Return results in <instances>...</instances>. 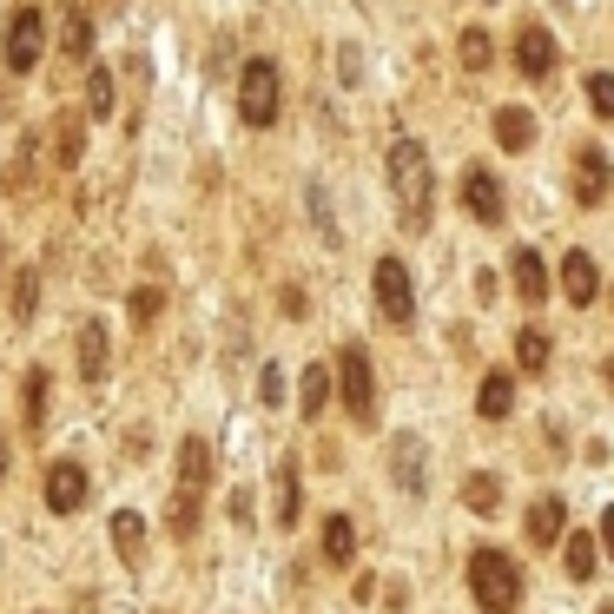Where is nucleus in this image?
Returning <instances> with one entry per match:
<instances>
[{"label":"nucleus","mask_w":614,"mask_h":614,"mask_svg":"<svg viewBox=\"0 0 614 614\" xmlns=\"http://www.w3.org/2000/svg\"><path fill=\"white\" fill-rule=\"evenodd\" d=\"M390 192H397V212L410 218V231H423L429 212H436V179H429L423 139H397L390 146Z\"/></svg>","instance_id":"1"},{"label":"nucleus","mask_w":614,"mask_h":614,"mask_svg":"<svg viewBox=\"0 0 614 614\" xmlns=\"http://www.w3.org/2000/svg\"><path fill=\"white\" fill-rule=\"evenodd\" d=\"M469 594H476L483 614H515V601H522V568H515V555H509V549H476V555H469Z\"/></svg>","instance_id":"2"},{"label":"nucleus","mask_w":614,"mask_h":614,"mask_svg":"<svg viewBox=\"0 0 614 614\" xmlns=\"http://www.w3.org/2000/svg\"><path fill=\"white\" fill-rule=\"evenodd\" d=\"M238 113H245V126H272L278 120V66L265 53L245 60V73H238Z\"/></svg>","instance_id":"3"},{"label":"nucleus","mask_w":614,"mask_h":614,"mask_svg":"<svg viewBox=\"0 0 614 614\" xmlns=\"http://www.w3.org/2000/svg\"><path fill=\"white\" fill-rule=\"evenodd\" d=\"M337 390H343V410H350V416L371 423V410H377V377H371V350H364V343H343V358H337Z\"/></svg>","instance_id":"4"},{"label":"nucleus","mask_w":614,"mask_h":614,"mask_svg":"<svg viewBox=\"0 0 614 614\" xmlns=\"http://www.w3.org/2000/svg\"><path fill=\"white\" fill-rule=\"evenodd\" d=\"M47 53V14L40 8H14L8 14V66L14 73H34Z\"/></svg>","instance_id":"5"},{"label":"nucleus","mask_w":614,"mask_h":614,"mask_svg":"<svg viewBox=\"0 0 614 614\" xmlns=\"http://www.w3.org/2000/svg\"><path fill=\"white\" fill-rule=\"evenodd\" d=\"M377 311H384L390 324H410V317H416V291H410L403 258H377Z\"/></svg>","instance_id":"6"},{"label":"nucleus","mask_w":614,"mask_h":614,"mask_svg":"<svg viewBox=\"0 0 614 614\" xmlns=\"http://www.w3.org/2000/svg\"><path fill=\"white\" fill-rule=\"evenodd\" d=\"M463 212L476 225H502V179H496L489 165H469L463 172Z\"/></svg>","instance_id":"7"},{"label":"nucleus","mask_w":614,"mask_h":614,"mask_svg":"<svg viewBox=\"0 0 614 614\" xmlns=\"http://www.w3.org/2000/svg\"><path fill=\"white\" fill-rule=\"evenodd\" d=\"M555 60H562V53H555V34H549V27L529 21V27L515 34V73H522V79H549Z\"/></svg>","instance_id":"8"},{"label":"nucleus","mask_w":614,"mask_h":614,"mask_svg":"<svg viewBox=\"0 0 614 614\" xmlns=\"http://www.w3.org/2000/svg\"><path fill=\"white\" fill-rule=\"evenodd\" d=\"M79 502H86V469H79L73 456L47 463V509H53V515H73Z\"/></svg>","instance_id":"9"},{"label":"nucleus","mask_w":614,"mask_h":614,"mask_svg":"<svg viewBox=\"0 0 614 614\" xmlns=\"http://www.w3.org/2000/svg\"><path fill=\"white\" fill-rule=\"evenodd\" d=\"M562 298H568L575 311H588V304L601 298V265H594L588 251H568V258H562Z\"/></svg>","instance_id":"10"},{"label":"nucleus","mask_w":614,"mask_h":614,"mask_svg":"<svg viewBox=\"0 0 614 614\" xmlns=\"http://www.w3.org/2000/svg\"><path fill=\"white\" fill-rule=\"evenodd\" d=\"M390 469H397V489H403V496H423L429 456H423V436H416V429H403L397 443H390Z\"/></svg>","instance_id":"11"},{"label":"nucleus","mask_w":614,"mask_h":614,"mask_svg":"<svg viewBox=\"0 0 614 614\" xmlns=\"http://www.w3.org/2000/svg\"><path fill=\"white\" fill-rule=\"evenodd\" d=\"M522 529H529V549H555V542H562V529H568V502H562V496H536V502H529V522H522Z\"/></svg>","instance_id":"12"},{"label":"nucleus","mask_w":614,"mask_h":614,"mask_svg":"<svg viewBox=\"0 0 614 614\" xmlns=\"http://www.w3.org/2000/svg\"><path fill=\"white\" fill-rule=\"evenodd\" d=\"M205 489H212V443H205V436H186V443H179V496L205 502Z\"/></svg>","instance_id":"13"},{"label":"nucleus","mask_w":614,"mask_h":614,"mask_svg":"<svg viewBox=\"0 0 614 614\" xmlns=\"http://www.w3.org/2000/svg\"><path fill=\"white\" fill-rule=\"evenodd\" d=\"M575 199L581 205H601L607 199V152L601 146H581L575 152Z\"/></svg>","instance_id":"14"},{"label":"nucleus","mask_w":614,"mask_h":614,"mask_svg":"<svg viewBox=\"0 0 614 614\" xmlns=\"http://www.w3.org/2000/svg\"><path fill=\"white\" fill-rule=\"evenodd\" d=\"M509 272H515V298H522V304H529V311H536V304L549 298V272H542V258H536L529 245H522V251L509 258Z\"/></svg>","instance_id":"15"},{"label":"nucleus","mask_w":614,"mask_h":614,"mask_svg":"<svg viewBox=\"0 0 614 614\" xmlns=\"http://www.w3.org/2000/svg\"><path fill=\"white\" fill-rule=\"evenodd\" d=\"M79 377L86 384H106V324L100 317L79 324Z\"/></svg>","instance_id":"16"},{"label":"nucleus","mask_w":614,"mask_h":614,"mask_svg":"<svg viewBox=\"0 0 614 614\" xmlns=\"http://www.w3.org/2000/svg\"><path fill=\"white\" fill-rule=\"evenodd\" d=\"M496 146H502V152H529V146H536L529 106H502V113H496Z\"/></svg>","instance_id":"17"},{"label":"nucleus","mask_w":614,"mask_h":614,"mask_svg":"<svg viewBox=\"0 0 614 614\" xmlns=\"http://www.w3.org/2000/svg\"><path fill=\"white\" fill-rule=\"evenodd\" d=\"M79 152H86V126H79V113H53V165L73 172Z\"/></svg>","instance_id":"18"},{"label":"nucleus","mask_w":614,"mask_h":614,"mask_svg":"<svg viewBox=\"0 0 614 614\" xmlns=\"http://www.w3.org/2000/svg\"><path fill=\"white\" fill-rule=\"evenodd\" d=\"M34 311H40V272L27 265V272H14V285H8V317H14V330H27Z\"/></svg>","instance_id":"19"},{"label":"nucleus","mask_w":614,"mask_h":614,"mask_svg":"<svg viewBox=\"0 0 614 614\" xmlns=\"http://www.w3.org/2000/svg\"><path fill=\"white\" fill-rule=\"evenodd\" d=\"M113 549H120V562H126V568H139V562H146V515H133V509H120V515H113Z\"/></svg>","instance_id":"20"},{"label":"nucleus","mask_w":614,"mask_h":614,"mask_svg":"<svg viewBox=\"0 0 614 614\" xmlns=\"http://www.w3.org/2000/svg\"><path fill=\"white\" fill-rule=\"evenodd\" d=\"M476 410H483L489 423H502V416L515 410V377H509V371H489L483 390H476Z\"/></svg>","instance_id":"21"},{"label":"nucleus","mask_w":614,"mask_h":614,"mask_svg":"<svg viewBox=\"0 0 614 614\" xmlns=\"http://www.w3.org/2000/svg\"><path fill=\"white\" fill-rule=\"evenodd\" d=\"M60 53H66V60H86V53H93V14H79V8L60 14Z\"/></svg>","instance_id":"22"},{"label":"nucleus","mask_w":614,"mask_h":614,"mask_svg":"<svg viewBox=\"0 0 614 614\" xmlns=\"http://www.w3.org/2000/svg\"><path fill=\"white\" fill-rule=\"evenodd\" d=\"M324 562H337V568L358 562V529H350L343 515H330V522H324Z\"/></svg>","instance_id":"23"},{"label":"nucleus","mask_w":614,"mask_h":614,"mask_svg":"<svg viewBox=\"0 0 614 614\" xmlns=\"http://www.w3.org/2000/svg\"><path fill=\"white\" fill-rule=\"evenodd\" d=\"M298 509H304V489H298V463L285 456L278 463V529H298Z\"/></svg>","instance_id":"24"},{"label":"nucleus","mask_w":614,"mask_h":614,"mask_svg":"<svg viewBox=\"0 0 614 614\" xmlns=\"http://www.w3.org/2000/svg\"><path fill=\"white\" fill-rule=\"evenodd\" d=\"M515 364L529 371V377H536V371H549V330H542V324L515 330Z\"/></svg>","instance_id":"25"},{"label":"nucleus","mask_w":614,"mask_h":614,"mask_svg":"<svg viewBox=\"0 0 614 614\" xmlns=\"http://www.w3.org/2000/svg\"><path fill=\"white\" fill-rule=\"evenodd\" d=\"M463 502H469L476 515H496V509H502V483H496L489 469H476V476L463 483Z\"/></svg>","instance_id":"26"},{"label":"nucleus","mask_w":614,"mask_h":614,"mask_svg":"<svg viewBox=\"0 0 614 614\" xmlns=\"http://www.w3.org/2000/svg\"><path fill=\"white\" fill-rule=\"evenodd\" d=\"M298 384H304V390H298V403H304V416L317 423V410L330 403V371H324V364H311V371H304Z\"/></svg>","instance_id":"27"},{"label":"nucleus","mask_w":614,"mask_h":614,"mask_svg":"<svg viewBox=\"0 0 614 614\" xmlns=\"http://www.w3.org/2000/svg\"><path fill=\"white\" fill-rule=\"evenodd\" d=\"M47 384H53V377H47L40 364L21 377V397H27V423H34V429H47Z\"/></svg>","instance_id":"28"},{"label":"nucleus","mask_w":614,"mask_h":614,"mask_svg":"<svg viewBox=\"0 0 614 614\" xmlns=\"http://www.w3.org/2000/svg\"><path fill=\"white\" fill-rule=\"evenodd\" d=\"M86 113H93V120H113V73H106V66L86 73Z\"/></svg>","instance_id":"29"},{"label":"nucleus","mask_w":614,"mask_h":614,"mask_svg":"<svg viewBox=\"0 0 614 614\" xmlns=\"http://www.w3.org/2000/svg\"><path fill=\"white\" fill-rule=\"evenodd\" d=\"M456 53H463V66H469V73H483V66L496 60V47H489V34H483V27H463V40H456Z\"/></svg>","instance_id":"30"},{"label":"nucleus","mask_w":614,"mask_h":614,"mask_svg":"<svg viewBox=\"0 0 614 614\" xmlns=\"http://www.w3.org/2000/svg\"><path fill=\"white\" fill-rule=\"evenodd\" d=\"M594 562H601V555H594V542H588V536H568V555H562L568 581H588V575H594Z\"/></svg>","instance_id":"31"},{"label":"nucleus","mask_w":614,"mask_h":614,"mask_svg":"<svg viewBox=\"0 0 614 614\" xmlns=\"http://www.w3.org/2000/svg\"><path fill=\"white\" fill-rule=\"evenodd\" d=\"M165 529H172V536H192V529H199V496H172Z\"/></svg>","instance_id":"32"},{"label":"nucleus","mask_w":614,"mask_h":614,"mask_svg":"<svg viewBox=\"0 0 614 614\" xmlns=\"http://www.w3.org/2000/svg\"><path fill=\"white\" fill-rule=\"evenodd\" d=\"M588 106L601 120H614V73H588Z\"/></svg>","instance_id":"33"},{"label":"nucleus","mask_w":614,"mask_h":614,"mask_svg":"<svg viewBox=\"0 0 614 614\" xmlns=\"http://www.w3.org/2000/svg\"><path fill=\"white\" fill-rule=\"evenodd\" d=\"M159 311H165V291H159V285H139V291H133V324H152Z\"/></svg>","instance_id":"34"},{"label":"nucleus","mask_w":614,"mask_h":614,"mask_svg":"<svg viewBox=\"0 0 614 614\" xmlns=\"http://www.w3.org/2000/svg\"><path fill=\"white\" fill-rule=\"evenodd\" d=\"M304 199H311V218L324 225V245H337V225H330V199H324V186H311Z\"/></svg>","instance_id":"35"},{"label":"nucleus","mask_w":614,"mask_h":614,"mask_svg":"<svg viewBox=\"0 0 614 614\" xmlns=\"http://www.w3.org/2000/svg\"><path fill=\"white\" fill-rule=\"evenodd\" d=\"M258 397H265V403H278V397H285V377H278V364H265V377H258Z\"/></svg>","instance_id":"36"},{"label":"nucleus","mask_w":614,"mask_h":614,"mask_svg":"<svg viewBox=\"0 0 614 614\" xmlns=\"http://www.w3.org/2000/svg\"><path fill=\"white\" fill-rule=\"evenodd\" d=\"M278 304H285V317H304V311H311V304H304V291H298V285H285V298H278Z\"/></svg>","instance_id":"37"},{"label":"nucleus","mask_w":614,"mask_h":614,"mask_svg":"<svg viewBox=\"0 0 614 614\" xmlns=\"http://www.w3.org/2000/svg\"><path fill=\"white\" fill-rule=\"evenodd\" d=\"M601 549H607V555H614V509H607V515H601Z\"/></svg>","instance_id":"38"},{"label":"nucleus","mask_w":614,"mask_h":614,"mask_svg":"<svg viewBox=\"0 0 614 614\" xmlns=\"http://www.w3.org/2000/svg\"><path fill=\"white\" fill-rule=\"evenodd\" d=\"M0 285H8V245H0Z\"/></svg>","instance_id":"39"},{"label":"nucleus","mask_w":614,"mask_h":614,"mask_svg":"<svg viewBox=\"0 0 614 614\" xmlns=\"http://www.w3.org/2000/svg\"><path fill=\"white\" fill-rule=\"evenodd\" d=\"M0 476H8V450H0Z\"/></svg>","instance_id":"40"},{"label":"nucleus","mask_w":614,"mask_h":614,"mask_svg":"<svg viewBox=\"0 0 614 614\" xmlns=\"http://www.w3.org/2000/svg\"><path fill=\"white\" fill-rule=\"evenodd\" d=\"M607 384H614V358H607Z\"/></svg>","instance_id":"41"},{"label":"nucleus","mask_w":614,"mask_h":614,"mask_svg":"<svg viewBox=\"0 0 614 614\" xmlns=\"http://www.w3.org/2000/svg\"><path fill=\"white\" fill-rule=\"evenodd\" d=\"M601 614H614V607H601Z\"/></svg>","instance_id":"42"}]
</instances>
